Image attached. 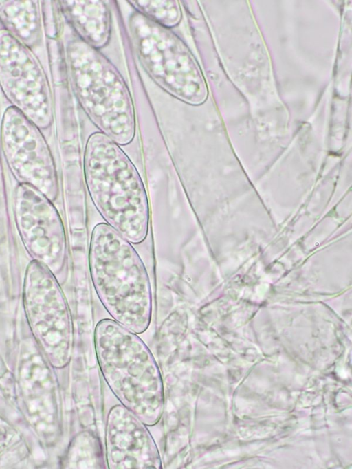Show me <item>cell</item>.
<instances>
[{"label":"cell","mask_w":352,"mask_h":469,"mask_svg":"<svg viewBox=\"0 0 352 469\" xmlns=\"http://www.w3.org/2000/svg\"><path fill=\"white\" fill-rule=\"evenodd\" d=\"M84 172L91 199L107 224L131 243L144 241L149 206L141 177L118 144L101 133L87 140Z\"/></svg>","instance_id":"1"},{"label":"cell","mask_w":352,"mask_h":469,"mask_svg":"<svg viewBox=\"0 0 352 469\" xmlns=\"http://www.w3.org/2000/svg\"><path fill=\"white\" fill-rule=\"evenodd\" d=\"M89 263L94 288L109 314L131 331L144 332L151 318V289L131 243L107 223H98L91 234Z\"/></svg>","instance_id":"2"},{"label":"cell","mask_w":352,"mask_h":469,"mask_svg":"<svg viewBox=\"0 0 352 469\" xmlns=\"http://www.w3.org/2000/svg\"><path fill=\"white\" fill-rule=\"evenodd\" d=\"M101 371L120 400L144 423H155L162 412L160 371L148 347L118 322L100 321L94 333Z\"/></svg>","instance_id":"3"},{"label":"cell","mask_w":352,"mask_h":469,"mask_svg":"<svg viewBox=\"0 0 352 469\" xmlns=\"http://www.w3.org/2000/svg\"><path fill=\"white\" fill-rule=\"evenodd\" d=\"M73 58L80 101L91 120L118 144H127L135 134V114L129 93L111 66L85 47Z\"/></svg>","instance_id":"4"},{"label":"cell","mask_w":352,"mask_h":469,"mask_svg":"<svg viewBox=\"0 0 352 469\" xmlns=\"http://www.w3.org/2000/svg\"><path fill=\"white\" fill-rule=\"evenodd\" d=\"M132 27L140 59L150 74L168 91L190 102L186 88L189 58L179 39L143 16L135 17Z\"/></svg>","instance_id":"5"},{"label":"cell","mask_w":352,"mask_h":469,"mask_svg":"<svg viewBox=\"0 0 352 469\" xmlns=\"http://www.w3.org/2000/svg\"><path fill=\"white\" fill-rule=\"evenodd\" d=\"M107 448L110 466L116 468H157L156 447L146 428L131 411L117 406L109 415Z\"/></svg>","instance_id":"6"},{"label":"cell","mask_w":352,"mask_h":469,"mask_svg":"<svg viewBox=\"0 0 352 469\" xmlns=\"http://www.w3.org/2000/svg\"><path fill=\"white\" fill-rule=\"evenodd\" d=\"M67 11L80 34L95 47L106 43L109 28L107 9L100 1H74Z\"/></svg>","instance_id":"7"},{"label":"cell","mask_w":352,"mask_h":469,"mask_svg":"<svg viewBox=\"0 0 352 469\" xmlns=\"http://www.w3.org/2000/svg\"><path fill=\"white\" fill-rule=\"evenodd\" d=\"M149 19L163 26H173L179 19V8L174 1H137Z\"/></svg>","instance_id":"8"}]
</instances>
